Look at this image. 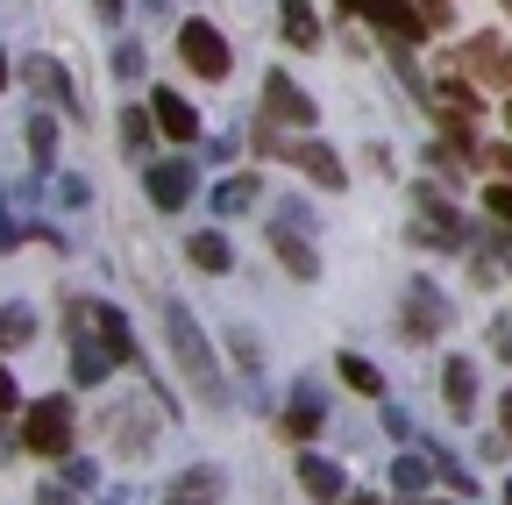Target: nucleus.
Listing matches in <instances>:
<instances>
[{
  "instance_id": "29",
  "label": "nucleus",
  "mask_w": 512,
  "mask_h": 505,
  "mask_svg": "<svg viewBox=\"0 0 512 505\" xmlns=\"http://www.w3.org/2000/svg\"><path fill=\"white\" fill-rule=\"evenodd\" d=\"M114 79H143V43H114Z\"/></svg>"
},
{
  "instance_id": "45",
  "label": "nucleus",
  "mask_w": 512,
  "mask_h": 505,
  "mask_svg": "<svg viewBox=\"0 0 512 505\" xmlns=\"http://www.w3.org/2000/svg\"><path fill=\"white\" fill-rule=\"evenodd\" d=\"M171 505H185V498H171Z\"/></svg>"
},
{
  "instance_id": "26",
  "label": "nucleus",
  "mask_w": 512,
  "mask_h": 505,
  "mask_svg": "<svg viewBox=\"0 0 512 505\" xmlns=\"http://www.w3.org/2000/svg\"><path fill=\"white\" fill-rule=\"evenodd\" d=\"M392 484H399L406 498H420V491L434 484V470H427V456H399V463H392Z\"/></svg>"
},
{
  "instance_id": "20",
  "label": "nucleus",
  "mask_w": 512,
  "mask_h": 505,
  "mask_svg": "<svg viewBox=\"0 0 512 505\" xmlns=\"http://www.w3.org/2000/svg\"><path fill=\"white\" fill-rule=\"evenodd\" d=\"M221 491H228V477H221L214 463H192V470H178V498H185V505H214Z\"/></svg>"
},
{
  "instance_id": "27",
  "label": "nucleus",
  "mask_w": 512,
  "mask_h": 505,
  "mask_svg": "<svg viewBox=\"0 0 512 505\" xmlns=\"http://www.w3.org/2000/svg\"><path fill=\"white\" fill-rule=\"evenodd\" d=\"M463 65H470V72H484V79H505V57H498V43H491V36H477V43L463 50Z\"/></svg>"
},
{
  "instance_id": "25",
  "label": "nucleus",
  "mask_w": 512,
  "mask_h": 505,
  "mask_svg": "<svg viewBox=\"0 0 512 505\" xmlns=\"http://www.w3.org/2000/svg\"><path fill=\"white\" fill-rule=\"evenodd\" d=\"M427 100H434V107H441V114H448V121H477V100H470V93H463V86H456V79H441V86H434V93H427Z\"/></svg>"
},
{
  "instance_id": "30",
  "label": "nucleus",
  "mask_w": 512,
  "mask_h": 505,
  "mask_svg": "<svg viewBox=\"0 0 512 505\" xmlns=\"http://www.w3.org/2000/svg\"><path fill=\"white\" fill-rule=\"evenodd\" d=\"M86 200H93L86 178H57V207H86Z\"/></svg>"
},
{
  "instance_id": "37",
  "label": "nucleus",
  "mask_w": 512,
  "mask_h": 505,
  "mask_svg": "<svg viewBox=\"0 0 512 505\" xmlns=\"http://www.w3.org/2000/svg\"><path fill=\"white\" fill-rule=\"evenodd\" d=\"M498 420H505V441H512V392L498 399Z\"/></svg>"
},
{
  "instance_id": "3",
  "label": "nucleus",
  "mask_w": 512,
  "mask_h": 505,
  "mask_svg": "<svg viewBox=\"0 0 512 505\" xmlns=\"http://www.w3.org/2000/svg\"><path fill=\"white\" fill-rule=\"evenodd\" d=\"M178 57H185L200 79H228V65H235V57H228V36H221L214 22H185V29H178Z\"/></svg>"
},
{
  "instance_id": "28",
  "label": "nucleus",
  "mask_w": 512,
  "mask_h": 505,
  "mask_svg": "<svg viewBox=\"0 0 512 505\" xmlns=\"http://www.w3.org/2000/svg\"><path fill=\"white\" fill-rule=\"evenodd\" d=\"M228 349H235V363H242L249 377H256V370H264V349H256V342H249V328H235V335H228Z\"/></svg>"
},
{
  "instance_id": "24",
  "label": "nucleus",
  "mask_w": 512,
  "mask_h": 505,
  "mask_svg": "<svg viewBox=\"0 0 512 505\" xmlns=\"http://www.w3.org/2000/svg\"><path fill=\"white\" fill-rule=\"evenodd\" d=\"M29 164H36V171L57 164V121H50V114H29Z\"/></svg>"
},
{
  "instance_id": "13",
  "label": "nucleus",
  "mask_w": 512,
  "mask_h": 505,
  "mask_svg": "<svg viewBox=\"0 0 512 505\" xmlns=\"http://www.w3.org/2000/svg\"><path fill=\"white\" fill-rule=\"evenodd\" d=\"M363 15L384 29V36H399V43H420L427 29H420V8L413 0H363Z\"/></svg>"
},
{
  "instance_id": "34",
  "label": "nucleus",
  "mask_w": 512,
  "mask_h": 505,
  "mask_svg": "<svg viewBox=\"0 0 512 505\" xmlns=\"http://www.w3.org/2000/svg\"><path fill=\"white\" fill-rule=\"evenodd\" d=\"M15 399H22V392H15V377L0 370V413H15Z\"/></svg>"
},
{
  "instance_id": "35",
  "label": "nucleus",
  "mask_w": 512,
  "mask_h": 505,
  "mask_svg": "<svg viewBox=\"0 0 512 505\" xmlns=\"http://www.w3.org/2000/svg\"><path fill=\"white\" fill-rule=\"evenodd\" d=\"M15 235H22V228H15L8 214H0V257H8V249H15Z\"/></svg>"
},
{
  "instance_id": "44",
  "label": "nucleus",
  "mask_w": 512,
  "mask_h": 505,
  "mask_svg": "<svg viewBox=\"0 0 512 505\" xmlns=\"http://www.w3.org/2000/svg\"><path fill=\"white\" fill-rule=\"evenodd\" d=\"M505 505H512V484H505Z\"/></svg>"
},
{
  "instance_id": "22",
  "label": "nucleus",
  "mask_w": 512,
  "mask_h": 505,
  "mask_svg": "<svg viewBox=\"0 0 512 505\" xmlns=\"http://www.w3.org/2000/svg\"><path fill=\"white\" fill-rule=\"evenodd\" d=\"M185 257L200 264L207 278H221V271L235 264V257H228V235H214V228H200V235H192V242H185Z\"/></svg>"
},
{
  "instance_id": "21",
  "label": "nucleus",
  "mask_w": 512,
  "mask_h": 505,
  "mask_svg": "<svg viewBox=\"0 0 512 505\" xmlns=\"http://www.w3.org/2000/svg\"><path fill=\"white\" fill-rule=\"evenodd\" d=\"M278 22H285V43L313 50L320 43V15H313V0H278Z\"/></svg>"
},
{
  "instance_id": "23",
  "label": "nucleus",
  "mask_w": 512,
  "mask_h": 505,
  "mask_svg": "<svg viewBox=\"0 0 512 505\" xmlns=\"http://www.w3.org/2000/svg\"><path fill=\"white\" fill-rule=\"evenodd\" d=\"M36 342V313L29 306H0V349H29Z\"/></svg>"
},
{
  "instance_id": "6",
  "label": "nucleus",
  "mask_w": 512,
  "mask_h": 505,
  "mask_svg": "<svg viewBox=\"0 0 512 505\" xmlns=\"http://www.w3.org/2000/svg\"><path fill=\"white\" fill-rule=\"evenodd\" d=\"M264 114H271V121H285V129H299V136L313 129V100H306L285 72H271V79H264Z\"/></svg>"
},
{
  "instance_id": "12",
  "label": "nucleus",
  "mask_w": 512,
  "mask_h": 505,
  "mask_svg": "<svg viewBox=\"0 0 512 505\" xmlns=\"http://www.w3.org/2000/svg\"><path fill=\"white\" fill-rule=\"evenodd\" d=\"M342 463H328V456H299V491L313 498V505H342Z\"/></svg>"
},
{
  "instance_id": "14",
  "label": "nucleus",
  "mask_w": 512,
  "mask_h": 505,
  "mask_svg": "<svg viewBox=\"0 0 512 505\" xmlns=\"http://www.w3.org/2000/svg\"><path fill=\"white\" fill-rule=\"evenodd\" d=\"M150 150H157V114H150V107H121V157H128V164H136V157L157 164Z\"/></svg>"
},
{
  "instance_id": "41",
  "label": "nucleus",
  "mask_w": 512,
  "mask_h": 505,
  "mask_svg": "<svg viewBox=\"0 0 512 505\" xmlns=\"http://www.w3.org/2000/svg\"><path fill=\"white\" fill-rule=\"evenodd\" d=\"M342 8H356V15H363V0H342Z\"/></svg>"
},
{
  "instance_id": "19",
  "label": "nucleus",
  "mask_w": 512,
  "mask_h": 505,
  "mask_svg": "<svg viewBox=\"0 0 512 505\" xmlns=\"http://www.w3.org/2000/svg\"><path fill=\"white\" fill-rule=\"evenodd\" d=\"M335 370H342V385H349V392H363V399H384V370H377L363 349H342V356H335Z\"/></svg>"
},
{
  "instance_id": "33",
  "label": "nucleus",
  "mask_w": 512,
  "mask_h": 505,
  "mask_svg": "<svg viewBox=\"0 0 512 505\" xmlns=\"http://www.w3.org/2000/svg\"><path fill=\"white\" fill-rule=\"evenodd\" d=\"M484 207H491L498 221H512V185H491V193H484Z\"/></svg>"
},
{
  "instance_id": "4",
  "label": "nucleus",
  "mask_w": 512,
  "mask_h": 505,
  "mask_svg": "<svg viewBox=\"0 0 512 505\" xmlns=\"http://www.w3.org/2000/svg\"><path fill=\"white\" fill-rule=\"evenodd\" d=\"M448 321H456V313H448V299L427 285V278H413L406 285V342H434V335H448Z\"/></svg>"
},
{
  "instance_id": "11",
  "label": "nucleus",
  "mask_w": 512,
  "mask_h": 505,
  "mask_svg": "<svg viewBox=\"0 0 512 505\" xmlns=\"http://www.w3.org/2000/svg\"><path fill=\"white\" fill-rule=\"evenodd\" d=\"M278 427H285L292 441H313L320 427H328V399H320L313 385H299V392L285 399V420H278Z\"/></svg>"
},
{
  "instance_id": "1",
  "label": "nucleus",
  "mask_w": 512,
  "mask_h": 505,
  "mask_svg": "<svg viewBox=\"0 0 512 505\" xmlns=\"http://www.w3.org/2000/svg\"><path fill=\"white\" fill-rule=\"evenodd\" d=\"M164 335H171V356L185 370V385L200 392V406H228V385H221V363H214V342L200 335L185 306H164Z\"/></svg>"
},
{
  "instance_id": "39",
  "label": "nucleus",
  "mask_w": 512,
  "mask_h": 505,
  "mask_svg": "<svg viewBox=\"0 0 512 505\" xmlns=\"http://www.w3.org/2000/svg\"><path fill=\"white\" fill-rule=\"evenodd\" d=\"M349 505H384V498H349Z\"/></svg>"
},
{
  "instance_id": "17",
  "label": "nucleus",
  "mask_w": 512,
  "mask_h": 505,
  "mask_svg": "<svg viewBox=\"0 0 512 505\" xmlns=\"http://www.w3.org/2000/svg\"><path fill=\"white\" fill-rule=\"evenodd\" d=\"M256 200H264V178H256V171H235V178L214 185V214H249Z\"/></svg>"
},
{
  "instance_id": "38",
  "label": "nucleus",
  "mask_w": 512,
  "mask_h": 505,
  "mask_svg": "<svg viewBox=\"0 0 512 505\" xmlns=\"http://www.w3.org/2000/svg\"><path fill=\"white\" fill-rule=\"evenodd\" d=\"M498 164H505V171H512V150H498Z\"/></svg>"
},
{
  "instance_id": "8",
  "label": "nucleus",
  "mask_w": 512,
  "mask_h": 505,
  "mask_svg": "<svg viewBox=\"0 0 512 505\" xmlns=\"http://www.w3.org/2000/svg\"><path fill=\"white\" fill-rule=\"evenodd\" d=\"M143 185H150V207H164V214H178V207L192 200V164H178V157H164V164H150V171H143Z\"/></svg>"
},
{
  "instance_id": "7",
  "label": "nucleus",
  "mask_w": 512,
  "mask_h": 505,
  "mask_svg": "<svg viewBox=\"0 0 512 505\" xmlns=\"http://www.w3.org/2000/svg\"><path fill=\"white\" fill-rule=\"evenodd\" d=\"M285 150H292V164L320 185V193H342V185H349V164H342L328 143H313V136H306V143H285Z\"/></svg>"
},
{
  "instance_id": "43",
  "label": "nucleus",
  "mask_w": 512,
  "mask_h": 505,
  "mask_svg": "<svg viewBox=\"0 0 512 505\" xmlns=\"http://www.w3.org/2000/svg\"><path fill=\"white\" fill-rule=\"evenodd\" d=\"M505 121H512V100H505Z\"/></svg>"
},
{
  "instance_id": "16",
  "label": "nucleus",
  "mask_w": 512,
  "mask_h": 505,
  "mask_svg": "<svg viewBox=\"0 0 512 505\" xmlns=\"http://www.w3.org/2000/svg\"><path fill=\"white\" fill-rule=\"evenodd\" d=\"M271 249H278V264L292 271V278H320V257H313V242H299V228H271Z\"/></svg>"
},
{
  "instance_id": "10",
  "label": "nucleus",
  "mask_w": 512,
  "mask_h": 505,
  "mask_svg": "<svg viewBox=\"0 0 512 505\" xmlns=\"http://www.w3.org/2000/svg\"><path fill=\"white\" fill-rule=\"evenodd\" d=\"M441 399H448V413H456V420L477 413V363H470V356H448V363H441Z\"/></svg>"
},
{
  "instance_id": "40",
  "label": "nucleus",
  "mask_w": 512,
  "mask_h": 505,
  "mask_svg": "<svg viewBox=\"0 0 512 505\" xmlns=\"http://www.w3.org/2000/svg\"><path fill=\"white\" fill-rule=\"evenodd\" d=\"M0 86H8V57H0Z\"/></svg>"
},
{
  "instance_id": "31",
  "label": "nucleus",
  "mask_w": 512,
  "mask_h": 505,
  "mask_svg": "<svg viewBox=\"0 0 512 505\" xmlns=\"http://www.w3.org/2000/svg\"><path fill=\"white\" fill-rule=\"evenodd\" d=\"M64 484H72V491H93V484H100V470L79 456V463H64Z\"/></svg>"
},
{
  "instance_id": "15",
  "label": "nucleus",
  "mask_w": 512,
  "mask_h": 505,
  "mask_svg": "<svg viewBox=\"0 0 512 505\" xmlns=\"http://www.w3.org/2000/svg\"><path fill=\"white\" fill-rule=\"evenodd\" d=\"M150 114H157V129H164L171 143H192V136H200V121H192V100H185V93H157Z\"/></svg>"
},
{
  "instance_id": "9",
  "label": "nucleus",
  "mask_w": 512,
  "mask_h": 505,
  "mask_svg": "<svg viewBox=\"0 0 512 505\" xmlns=\"http://www.w3.org/2000/svg\"><path fill=\"white\" fill-rule=\"evenodd\" d=\"M86 306H93V335L107 342V356L114 363H136V328H128V313L107 306V299H86Z\"/></svg>"
},
{
  "instance_id": "18",
  "label": "nucleus",
  "mask_w": 512,
  "mask_h": 505,
  "mask_svg": "<svg viewBox=\"0 0 512 505\" xmlns=\"http://www.w3.org/2000/svg\"><path fill=\"white\" fill-rule=\"evenodd\" d=\"M413 200H420V221H427V242H456V235H463V221H456V207H448V200L434 193V185H420V193H413Z\"/></svg>"
},
{
  "instance_id": "36",
  "label": "nucleus",
  "mask_w": 512,
  "mask_h": 505,
  "mask_svg": "<svg viewBox=\"0 0 512 505\" xmlns=\"http://www.w3.org/2000/svg\"><path fill=\"white\" fill-rule=\"evenodd\" d=\"M93 8H100V22H121V8H128V0H93Z\"/></svg>"
},
{
  "instance_id": "42",
  "label": "nucleus",
  "mask_w": 512,
  "mask_h": 505,
  "mask_svg": "<svg viewBox=\"0 0 512 505\" xmlns=\"http://www.w3.org/2000/svg\"><path fill=\"white\" fill-rule=\"evenodd\" d=\"M413 505H441V498H413Z\"/></svg>"
},
{
  "instance_id": "32",
  "label": "nucleus",
  "mask_w": 512,
  "mask_h": 505,
  "mask_svg": "<svg viewBox=\"0 0 512 505\" xmlns=\"http://www.w3.org/2000/svg\"><path fill=\"white\" fill-rule=\"evenodd\" d=\"M72 498H79V491H72V484H64V477H57V484H43V491H36V505H72Z\"/></svg>"
},
{
  "instance_id": "5",
  "label": "nucleus",
  "mask_w": 512,
  "mask_h": 505,
  "mask_svg": "<svg viewBox=\"0 0 512 505\" xmlns=\"http://www.w3.org/2000/svg\"><path fill=\"white\" fill-rule=\"evenodd\" d=\"M22 86H36L50 107H72V114H86V107H79V86H72V72H64L57 57H22Z\"/></svg>"
},
{
  "instance_id": "2",
  "label": "nucleus",
  "mask_w": 512,
  "mask_h": 505,
  "mask_svg": "<svg viewBox=\"0 0 512 505\" xmlns=\"http://www.w3.org/2000/svg\"><path fill=\"white\" fill-rule=\"evenodd\" d=\"M22 441L36 456H72V399H36L29 406V420H22Z\"/></svg>"
}]
</instances>
